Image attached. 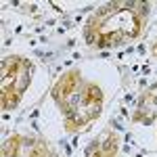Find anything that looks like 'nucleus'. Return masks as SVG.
Masks as SVG:
<instances>
[{
    "mask_svg": "<svg viewBox=\"0 0 157 157\" xmlns=\"http://www.w3.org/2000/svg\"><path fill=\"white\" fill-rule=\"evenodd\" d=\"M29 63L19 57H9L2 63V107L15 109L29 82Z\"/></svg>",
    "mask_w": 157,
    "mask_h": 157,
    "instance_id": "f257e3e1",
    "label": "nucleus"
},
{
    "mask_svg": "<svg viewBox=\"0 0 157 157\" xmlns=\"http://www.w3.org/2000/svg\"><path fill=\"white\" fill-rule=\"evenodd\" d=\"M155 115H157V86H153L145 97H143V101H140L136 120H143L147 124H151V121L155 120Z\"/></svg>",
    "mask_w": 157,
    "mask_h": 157,
    "instance_id": "f03ea898",
    "label": "nucleus"
},
{
    "mask_svg": "<svg viewBox=\"0 0 157 157\" xmlns=\"http://www.w3.org/2000/svg\"><path fill=\"white\" fill-rule=\"evenodd\" d=\"M19 147H21V138H19V136H13L11 140H6L2 153H4V157H15L17 151H19Z\"/></svg>",
    "mask_w": 157,
    "mask_h": 157,
    "instance_id": "7ed1b4c3",
    "label": "nucleus"
},
{
    "mask_svg": "<svg viewBox=\"0 0 157 157\" xmlns=\"http://www.w3.org/2000/svg\"><path fill=\"white\" fill-rule=\"evenodd\" d=\"M29 157H57V155H55L46 145H42V143H40V145H36V149L29 153Z\"/></svg>",
    "mask_w": 157,
    "mask_h": 157,
    "instance_id": "20e7f679",
    "label": "nucleus"
},
{
    "mask_svg": "<svg viewBox=\"0 0 157 157\" xmlns=\"http://www.w3.org/2000/svg\"><path fill=\"white\" fill-rule=\"evenodd\" d=\"M153 52H155V55H157V44H155V46H153Z\"/></svg>",
    "mask_w": 157,
    "mask_h": 157,
    "instance_id": "39448f33",
    "label": "nucleus"
}]
</instances>
